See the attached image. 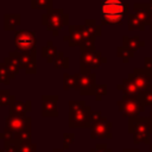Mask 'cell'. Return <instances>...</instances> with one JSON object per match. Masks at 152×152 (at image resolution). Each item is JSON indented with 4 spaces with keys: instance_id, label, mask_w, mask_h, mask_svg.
Listing matches in <instances>:
<instances>
[{
    "instance_id": "1",
    "label": "cell",
    "mask_w": 152,
    "mask_h": 152,
    "mask_svg": "<svg viewBox=\"0 0 152 152\" xmlns=\"http://www.w3.org/2000/svg\"><path fill=\"white\" fill-rule=\"evenodd\" d=\"M100 11L102 14V24L116 25L122 23L124 17L128 11V6L122 0H102Z\"/></svg>"
},
{
    "instance_id": "2",
    "label": "cell",
    "mask_w": 152,
    "mask_h": 152,
    "mask_svg": "<svg viewBox=\"0 0 152 152\" xmlns=\"http://www.w3.org/2000/svg\"><path fill=\"white\" fill-rule=\"evenodd\" d=\"M128 131L133 135L134 144H150L152 134V125L147 116L128 118Z\"/></svg>"
},
{
    "instance_id": "3",
    "label": "cell",
    "mask_w": 152,
    "mask_h": 152,
    "mask_svg": "<svg viewBox=\"0 0 152 152\" xmlns=\"http://www.w3.org/2000/svg\"><path fill=\"white\" fill-rule=\"evenodd\" d=\"M81 57H80V70L81 74H89L91 69L99 68L102 63L106 62V58L102 57L101 52L96 51L94 46H80Z\"/></svg>"
},
{
    "instance_id": "4",
    "label": "cell",
    "mask_w": 152,
    "mask_h": 152,
    "mask_svg": "<svg viewBox=\"0 0 152 152\" xmlns=\"http://www.w3.org/2000/svg\"><path fill=\"white\" fill-rule=\"evenodd\" d=\"M68 14H64L62 10H50L46 14L42 17V23L48 27L49 31H52L55 36L58 34V31L68 24Z\"/></svg>"
},
{
    "instance_id": "5",
    "label": "cell",
    "mask_w": 152,
    "mask_h": 152,
    "mask_svg": "<svg viewBox=\"0 0 152 152\" xmlns=\"http://www.w3.org/2000/svg\"><path fill=\"white\" fill-rule=\"evenodd\" d=\"M14 45L19 52H36V32L28 30L17 31L14 36Z\"/></svg>"
},
{
    "instance_id": "6",
    "label": "cell",
    "mask_w": 152,
    "mask_h": 152,
    "mask_svg": "<svg viewBox=\"0 0 152 152\" xmlns=\"http://www.w3.org/2000/svg\"><path fill=\"white\" fill-rule=\"evenodd\" d=\"M118 107L124 116L135 118L145 110V106L138 100V96H126L124 95L120 101H118Z\"/></svg>"
},
{
    "instance_id": "7",
    "label": "cell",
    "mask_w": 152,
    "mask_h": 152,
    "mask_svg": "<svg viewBox=\"0 0 152 152\" xmlns=\"http://www.w3.org/2000/svg\"><path fill=\"white\" fill-rule=\"evenodd\" d=\"M90 138L91 139H104L112 138V122L102 116L96 124L90 126Z\"/></svg>"
},
{
    "instance_id": "8",
    "label": "cell",
    "mask_w": 152,
    "mask_h": 152,
    "mask_svg": "<svg viewBox=\"0 0 152 152\" xmlns=\"http://www.w3.org/2000/svg\"><path fill=\"white\" fill-rule=\"evenodd\" d=\"M91 108L87 106L86 108L76 112H69V127L80 128V127H89V113Z\"/></svg>"
},
{
    "instance_id": "9",
    "label": "cell",
    "mask_w": 152,
    "mask_h": 152,
    "mask_svg": "<svg viewBox=\"0 0 152 152\" xmlns=\"http://www.w3.org/2000/svg\"><path fill=\"white\" fill-rule=\"evenodd\" d=\"M95 74L89 72V74H80L78 76V86L77 90L82 95H94L95 91Z\"/></svg>"
},
{
    "instance_id": "10",
    "label": "cell",
    "mask_w": 152,
    "mask_h": 152,
    "mask_svg": "<svg viewBox=\"0 0 152 152\" xmlns=\"http://www.w3.org/2000/svg\"><path fill=\"white\" fill-rule=\"evenodd\" d=\"M58 96L56 95H43L42 96V116L44 118H56Z\"/></svg>"
},
{
    "instance_id": "11",
    "label": "cell",
    "mask_w": 152,
    "mask_h": 152,
    "mask_svg": "<svg viewBox=\"0 0 152 152\" xmlns=\"http://www.w3.org/2000/svg\"><path fill=\"white\" fill-rule=\"evenodd\" d=\"M128 77L134 82V84L137 86V88L141 91L145 90L148 86H150V75L147 74V71L144 68H135L133 70V72H131L128 75Z\"/></svg>"
},
{
    "instance_id": "12",
    "label": "cell",
    "mask_w": 152,
    "mask_h": 152,
    "mask_svg": "<svg viewBox=\"0 0 152 152\" xmlns=\"http://www.w3.org/2000/svg\"><path fill=\"white\" fill-rule=\"evenodd\" d=\"M19 63H20V68L25 69L26 74H36L37 71L36 52H30V53L19 52Z\"/></svg>"
},
{
    "instance_id": "13",
    "label": "cell",
    "mask_w": 152,
    "mask_h": 152,
    "mask_svg": "<svg viewBox=\"0 0 152 152\" xmlns=\"http://www.w3.org/2000/svg\"><path fill=\"white\" fill-rule=\"evenodd\" d=\"M31 120L30 116L27 115H14V114H8L5 119V127L10 128L14 133H17L20 128H23L26 122Z\"/></svg>"
},
{
    "instance_id": "14",
    "label": "cell",
    "mask_w": 152,
    "mask_h": 152,
    "mask_svg": "<svg viewBox=\"0 0 152 152\" xmlns=\"http://www.w3.org/2000/svg\"><path fill=\"white\" fill-rule=\"evenodd\" d=\"M4 63H5V65H6L7 70H8V74H10L11 80L15 78V76L18 75L19 69H20L19 51H12V52H10V55L5 58Z\"/></svg>"
},
{
    "instance_id": "15",
    "label": "cell",
    "mask_w": 152,
    "mask_h": 152,
    "mask_svg": "<svg viewBox=\"0 0 152 152\" xmlns=\"http://www.w3.org/2000/svg\"><path fill=\"white\" fill-rule=\"evenodd\" d=\"M64 40L68 42L70 46H81L84 42L83 32H82V26H70L69 27V36L64 37Z\"/></svg>"
},
{
    "instance_id": "16",
    "label": "cell",
    "mask_w": 152,
    "mask_h": 152,
    "mask_svg": "<svg viewBox=\"0 0 152 152\" xmlns=\"http://www.w3.org/2000/svg\"><path fill=\"white\" fill-rule=\"evenodd\" d=\"M31 110V101H19V100H14L11 104H10V114H14V115H26L27 112Z\"/></svg>"
},
{
    "instance_id": "17",
    "label": "cell",
    "mask_w": 152,
    "mask_h": 152,
    "mask_svg": "<svg viewBox=\"0 0 152 152\" xmlns=\"http://www.w3.org/2000/svg\"><path fill=\"white\" fill-rule=\"evenodd\" d=\"M116 88L120 89L124 93V95H126V96H138V94L140 93V90L137 88V86L129 77L124 78L122 82L120 84H118Z\"/></svg>"
},
{
    "instance_id": "18",
    "label": "cell",
    "mask_w": 152,
    "mask_h": 152,
    "mask_svg": "<svg viewBox=\"0 0 152 152\" xmlns=\"http://www.w3.org/2000/svg\"><path fill=\"white\" fill-rule=\"evenodd\" d=\"M31 121L32 120H28L26 122V125L15 133V135H14L15 142L21 144V142H30L31 141Z\"/></svg>"
},
{
    "instance_id": "19",
    "label": "cell",
    "mask_w": 152,
    "mask_h": 152,
    "mask_svg": "<svg viewBox=\"0 0 152 152\" xmlns=\"http://www.w3.org/2000/svg\"><path fill=\"white\" fill-rule=\"evenodd\" d=\"M122 45L125 48H127L128 50L135 52L140 46H144L145 43L142 40H140V38L138 36H134V37H127V36H124L122 38Z\"/></svg>"
},
{
    "instance_id": "20",
    "label": "cell",
    "mask_w": 152,
    "mask_h": 152,
    "mask_svg": "<svg viewBox=\"0 0 152 152\" xmlns=\"http://www.w3.org/2000/svg\"><path fill=\"white\" fill-rule=\"evenodd\" d=\"M20 25V15L19 14H5L4 17V28L10 31L14 30L17 26Z\"/></svg>"
},
{
    "instance_id": "21",
    "label": "cell",
    "mask_w": 152,
    "mask_h": 152,
    "mask_svg": "<svg viewBox=\"0 0 152 152\" xmlns=\"http://www.w3.org/2000/svg\"><path fill=\"white\" fill-rule=\"evenodd\" d=\"M57 53H58V51L51 42H48V44L45 46H43V49H42V56L45 57L49 63H52L55 61Z\"/></svg>"
},
{
    "instance_id": "22",
    "label": "cell",
    "mask_w": 152,
    "mask_h": 152,
    "mask_svg": "<svg viewBox=\"0 0 152 152\" xmlns=\"http://www.w3.org/2000/svg\"><path fill=\"white\" fill-rule=\"evenodd\" d=\"M78 76H80V74H75V75L64 74L63 75V88L65 90L77 89V86H78Z\"/></svg>"
},
{
    "instance_id": "23",
    "label": "cell",
    "mask_w": 152,
    "mask_h": 152,
    "mask_svg": "<svg viewBox=\"0 0 152 152\" xmlns=\"http://www.w3.org/2000/svg\"><path fill=\"white\" fill-rule=\"evenodd\" d=\"M138 100L144 106H152V90L148 87L145 90H141L138 94Z\"/></svg>"
},
{
    "instance_id": "24",
    "label": "cell",
    "mask_w": 152,
    "mask_h": 152,
    "mask_svg": "<svg viewBox=\"0 0 152 152\" xmlns=\"http://www.w3.org/2000/svg\"><path fill=\"white\" fill-rule=\"evenodd\" d=\"M53 65L56 69H61V68H68L69 66V58L68 57H64V53L58 51L55 61H53Z\"/></svg>"
},
{
    "instance_id": "25",
    "label": "cell",
    "mask_w": 152,
    "mask_h": 152,
    "mask_svg": "<svg viewBox=\"0 0 152 152\" xmlns=\"http://www.w3.org/2000/svg\"><path fill=\"white\" fill-rule=\"evenodd\" d=\"M14 100V96L11 95L8 89H0V106H10Z\"/></svg>"
},
{
    "instance_id": "26",
    "label": "cell",
    "mask_w": 152,
    "mask_h": 152,
    "mask_svg": "<svg viewBox=\"0 0 152 152\" xmlns=\"http://www.w3.org/2000/svg\"><path fill=\"white\" fill-rule=\"evenodd\" d=\"M128 27L129 30H144L145 28V25L138 19V17L135 14H131L128 15Z\"/></svg>"
},
{
    "instance_id": "27",
    "label": "cell",
    "mask_w": 152,
    "mask_h": 152,
    "mask_svg": "<svg viewBox=\"0 0 152 152\" xmlns=\"http://www.w3.org/2000/svg\"><path fill=\"white\" fill-rule=\"evenodd\" d=\"M118 56L126 63V62H128L129 58H132V57L134 56V52L131 51V50H128L127 48H125V46L122 45V46L118 48Z\"/></svg>"
},
{
    "instance_id": "28",
    "label": "cell",
    "mask_w": 152,
    "mask_h": 152,
    "mask_svg": "<svg viewBox=\"0 0 152 152\" xmlns=\"http://www.w3.org/2000/svg\"><path fill=\"white\" fill-rule=\"evenodd\" d=\"M31 6L32 8H37V10H45V8H50L52 5V0H31Z\"/></svg>"
},
{
    "instance_id": "29",
    "label": "cell",
    "mask_w": 152,
    "mask_h": 152,
    "mask_svg": "<svg viewBox=\"0 0 152 152\" xmlns=\"http://www.w3.org/2000/svg\"><path fill=\"white\" fill-rule=\"evenodd\" d=\"M11 81V77H10V74H8V70L5 65V63L0 62V83L2 84H8Z\"/></svg>"
},
{
    "instance_id": "30",
    "label": "cell",
    "mask_w": 152,
    "mask_h": 152,
    "mask_svg": "<svg viewBox=\"0 0 152 152\" xmlns=\"http://www.w3.org/2000/svg\"><path fill=\"white\" fill-rule=\"evenodd\" d=\"M86 101L83 100H74V101H69V112H76V110H81L83 108H86Z\"/></svg>"
},
{
    "instance_id": "31",
    "label": "cell",
    "mask_w": 152,
    "mask_h": 152,
    "mask_svg": "<svg viewBox=\"0 0 152 152\" xmlns=\"http://www.w3.org/2000/svg\"><path fill=\"white\" fill-rule=\"evenodd\" d=\"M18 152H37V145L33 142H21L19 144Z\"/></svg>"
},
{
    "instance_id": "32",
    "label": "cell",
    "mask_w": 152,
    "mask_h": 152,
    "mask_svg": "<svg viewBox=\"0 0 152 152\" xmlns=\"http://www.w3.org/2000/svg\"><path fill=\"white\" fill-rule=\"evenodd\" d=\"M14 135H15V133L13 131H11L10 128L5 127L4 128V132L0 133V139H2L4 142H11V141L14 140Z\"/></svg>"
},
{
    "instance_id": "33",
    "label": "cell",
    "mask_w": 152,
    "mask_h": 152,
    "mask_svg": "<svg viewBox=\"0 0 152 152\" xmlns=\"http://www.w3.org/2000/svg\"><path fill=\"white\" fill-rule=\"evenodd\" d=\"M106 91H107V86L106 84H99V86H96L95 87V91H94L95 99L97 101H100L106 95Z\"/></svg>"
},
{
    "instance_id": "34",
    "label": "cell",
    "mask_w": 152,
    "mask_h": 152,
    "mask_svg": "<svg viewBox=\"0 0 152 152\" xmlns=\"http://www.w3.org/2000/svg\"><path fill=\"white\" fill-rule=\"evenodd\" d=\"M102 118V113L99 110H91L89 113V127L93 126L94 124H96L100 119Z\"/></svg>"
},
{
    "instance_id": "35",
    "label": "cell",
    "mask_w": 152,
    "mask_h": 152,
    "mask_svg": "<svg viewBox=\"0 0 152 152\" xmlns=\"http://www.w3.org/2000/svg\"><path fill=\"white\" fill-rule=\"evenodd\" d=\"M63 140H64L63 148H64V150H69L70 145H71V144L74 142V140H75V134H74V133H64Z\"/></svg>"
},
{
    "instance_id": "36",
    "label": "cell",
    "mask_w": 152,
    "mask_h": 152,
    "mask_svg": "<svg viewBox=\"0 0 152 152\" xmlns=\"http://www.w3.org/2000/svg\"><path fill=\"white\" fill-rule=\"evenodd\" d=\"M144 69L147 71L150 77L152 78V57H146L144 61Z\"/></svg>"
},
{
    "instance_id": "37",
    "label": "cell",
    "mask_w": 152,
    "mask_h": 152,
    "mask_svg": "<svg viewBox=\"0 0 152 152\" xmlns=\"http://www.w3.org/2000/svg\"><path fill=\"white\" fill-rule=\"evenodd\" d=\"M90 152H113V151L108 148L106 144H97Z\"/></svg>"
},
{
    "instance_id": "38",
    "label": "cell",
    "mask_w": 152,
    "mask_h": 152,
    "mask_svg": "<svg viewBox=\"0 0 152 152\" xmlns=\"http://www.w3.org/2000/svg\"><path fill=\"white\" fill-rule=\"evenodd\" d=\"M145 7H146V10H147V12H148V13H152V0L150 1V4H148V5H146V4H145Z\"/></svg>"
},
{
    "instance_id": "39",
    "label": "cell",
    "mask_w": 152,
    "mask_h": 152,
    "mask_svg": "<svg viewBox=\"0 0 152 152\" xmlns=\"http://www.w3.org/2000/svg\"><path fill=\"white\" fill-rule=\"evenodd\" d=\"M122 152H140L138 148H125L122 150Z\"/></svg>"
},
{
    "instance_id": "40",
    "label": "cell",
    "mask_w": 152,
    "mask_h": 152,
    "mask_svg": "<svg viewBox=\"0 0 152 152\" xmlns=\"http://www.w3.org/2000/svg\"><path fill=\"white\" fill-rule=\"evenodd\" d=\"M148 25L152 30V13H148Z\"/></svg>"
},
{
    "instance_id": "41",
    "label": "cell",
    "mask_w": 152,
    "mask_h": 152,
    "mask_svg": "<svg viewBox=\"0 0 152 152\" xmlns=\"http://www.w3.org/2000/svg\"><path fill=\"white\" fill-rule=\"evenodd\" d=\"M52 152H64V148H55Z\"/></svg>"
},
{
    "instance_id": "42",
    "label": "cell",
    "mask_w": 152,
    "mask_h": 152,
    "mask_svg": "<svg viewBox=\"0 0 152 152\" xmlns=\"http://www.w3.org/2000/svg\"><path fill=\"white\" fill-rule=\"evenodd\" d=\"M148 120H150V122H151V125H152V112H151L150 115H148Z\"/></svg>"
},
{
    "instance_id": "43",
    "label": "cell",
    "mask_w": 152,
    "mask_h": 152,
    "mask_svg": "<svg viewBox=\"0 0 152 152\" xmlns=\"http://www.w3.org/2000/svg\"><path fill=\"white\" fill-rule=\"evenodd\" d=\"M150 152H152V144H151V146H150Z\"/></svg>"
},
{
    "instance_id": "44",
    "label": "cell",
    "mask_w": 152,
    "mask_h": 152,
    "mask_svg": "<svg viewBox=\"0 0 152 152\" xmlns=\"http://www.w3.org/2000/svg\"><path fill=\"white\" fill-rule=\"evenodd\" d=\"M0 152H4V148H2V150H1V148H0Z\"/></svg>"
},
{
    "instance_id": "45",
    "label": "cell",
    "mask_w": 152,
    "mask_h": 152,
    "mask_svg": "<svg viewBox=\"0 0 152 152\" xmlns=\"http://www.w3.org/2000/svg\"><path fill=\"white\" fill-rule=\"evenodd\" d=\"M4 152H10V151H6V150H4Z\"/></svg>"
}]
</instances>
